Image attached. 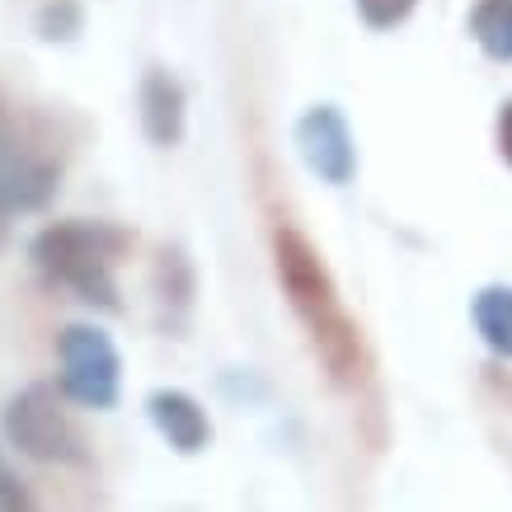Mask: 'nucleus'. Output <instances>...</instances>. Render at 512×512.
<instances>
[{"label":"nucleus","mask_w":512,"mask_h":512,"mask_svg":"<svg viewBox=\"0 0 512 512\" xmlns=\"http://www.w3.org/2000/svg\"><path fill=\"white\" fill-rule=\"evenodd\" d=\"M33 498L29 489H24V480H19L15 470H10V461L0 456V512H15V508H29Z\"/></svg>","instance_id":"13"},{"label":"nucleus","mask_w":512,"mask_h":512,"mask_svg":"<svg viewBox=\"0 0 512 512\" xmlns=\"http://www.w3.org/2000/svg\"><path fill=\"white\" fill-rule=\"evenodd\" d=\"M151 292H156V320L170 339H184L198 301V268L184 245H160L156 268H151Z\"/></svg>","instance_id":"7"},{"label":"nucleus","mask_w":512,"mask_h":512,"mask_svg":"<svg viewBox=\"0 0 512 512\" xmlns=\"http://www.w3.org/2000/svg\"><path fill=\"white\" fill-rule=\"evenodd\" d=\"M62 386L52 381H33V386L15 390L5 409H0V433L5 442L29 456L38 466H90V442L80 433L76 414L66 409Z\"/></svg>","instance_id":"3"},{"label":"nucleus","mask_w":512,"mask_h":512,"mask_svg":"<svg viewBox=\"0 0 512 512\" xmlns=\"http://www.w3.org/2000/svg\"><path fill=\"white\" fill-rule=\"evenodd\" d=\"M273 268H278V287L292 306L296 325L306 329L311 339V353L320 357V367L334 386L357 390L367 381V343H362V329L343 306L339 287H334V273H329L325 254L311 245V235L278 221L273 226Z\"/></svg>","instance_id":"1"},{"label":"nucleus","mask_w":512,"mask_h":512,"mask_svg":"<svg viewBox=\"0 0 512 512\" xmlns=\"http://www.w3.org/2000/svg\"><path fill=\"white\" fill-rule=\"evenodd\" d=\"M132 254V231L113 221H52L29 240V259L47 287H62L94 311H123L118 264Z\"/></svg>","instance_id":"2"},{"label":"nucleus","mask_w":512,"mask_h":512,"mask_svg":"<svg viewBox=\"0 0 512 512\" xmlns=\"http://www.w3.org/2000/svg\"><path fill=\"white\" fill-rule=\"evenodd\" d=\"M292 146L301 165L329 188H348L357 179V137L339 104H311L296 118Z\"/></svg>","instance_id":"5"},{"label":"nucleus","mask_w":512,"mask_h":512,"mask_svg":"<svg viewBox=\"0 0 512 512\" xmlns=\"http://www.w3.org/2000/svg\"><path fill=\"white\" fill-rule=\"evenodd\" d=\"M80 29H85L80 0H47L43 10H38V38L43 43H71Z\"/></svg>","instance_id":"11"},{"label":"nucleus","mask_w":512,"mask_h":512,"mask_svg":"<svg viewBox=\"0 0 512 512\" xmlns=\"http://www.w3.org/2000/svg\"><path fill=\"white\" fill-rule=\"evenodd\" d=\"M353 5H357V19H362L372 33L400 29L404 19L419 10V0H353Z\"/></svg>","instance_id":"12"},{"label":"nucleus","mask_w":512,"mask_h":512,"mask_svg":"<svg viewBox=\"0 0 512 512\" xmlns=\"http://www.w3.org/2000/svg\"><path fill=\"white\" fill-rule=\"evenodd\" d=\"M57 386L71 404L104 414L123 400V353L109 329L99 325H66L57 334Z\"/></svg>","instance_id":"4"},{"label":"nucleus","mask_w":512,"mask_h":512,"mask_svg":"<svg viewBox=\"0 0 512 512\" xmlns=\"http://www.w3.org/2000/svg\"><path fill=\"white\" fill-rule=\"evenodd\" d=\"M470 38H475V47L489 62L512 66V0H475Z\"/></svg>","instance_id":"10"},{"label":"nucleus","mask_w":512,"mask_h":512,"mask_svg":"<svg viewBox=\"0 0 512 512\" xmlns=\"http://www.w3.org/2000/svg\"><path fill=\"white\" fill-rule=\"evenodd\" d=\"M146 419L165 437V447L179 451V456H202L212 447V419L188 390L160 386L146 395Z\"/></svg>","instance_id":"8"},{"label":"nucleus","mask_w":512,"mask_h":512,"mask_svg":"<svg viewBox=\"0 0 512 512\" xmlns=\"http://www.w3.org/2000/svg\"><path fill=\"white\" fill-rule=\"evenodd\" d=\"M470 325L498 362H512V282H489L470 296Z\"/></svg>","instance_id":"9"},{"label":"nucleus","mask_w":512,"mask_h":512,"mask_svg":"<svg viewBox=\"0 0 512 512\" xmlns=\"http://www.w3.org/2000/svg\"><path fill=\"white\" fill-rule=\"evenodd\" d=\"M494 141H498V160H503V165L512 170V99H503V109H498Z\"/></svg>","instance_id":"14"},{"label":"nucleus","mask_w":512,"mask_h":512,"mask_svg":"<svg viewBox=\"0 0 512 512\" xmlns=\"http://www.w3.org/2000/svg\"><path fill=\"white\" fill-rule=\"evenodd\" d=\"M137 113H141V132L151 146L160 151H174L188 132V90L184 80L165 71V66H151L137 85Z\"/></svg>","instance_id":"6"},{"label":"nucleus","mask_w":512,"mask_h":512,"mask_svg":"<svg viewBox=\"0 0 512 512\" xmlns=\"http://www.w3.org/2000/svg\"><path fill=\"white\" fill-rule=\"evenodd\" d=\"M5 104V99H0ZM5 226H10V212H5V202H0V245H5Z\"/></svg>","instance_id":"15"}]
</instances>
